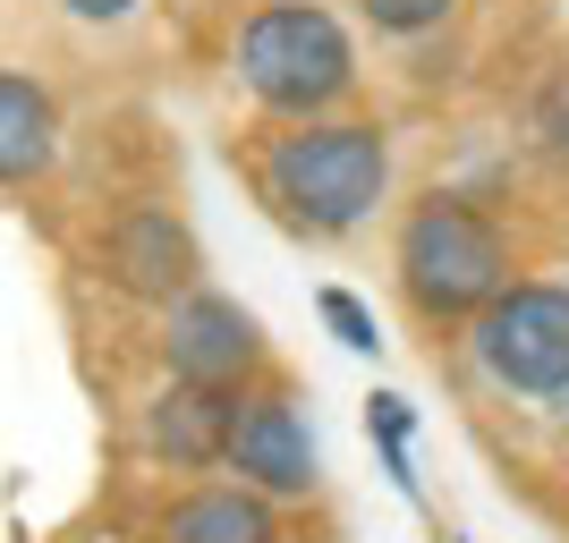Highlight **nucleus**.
I'll return each mask as SVG.
<instances>
[{
    "mask_svg": "<svg viewBox=\"0 0 569 543\" xmlns=\"http://www.w3.org/2000/svg\"><path fill=\"white\" fill-rule=\"evenodd\" d=\"M272 221L298 238H357L391 195V137L375 119H289L256 153Z\"/></svg>",
    "mask_w": 569,
    "mask_h": 543,
    "instance_id": "nucleus-1",
    "label": "nucleus"
},
{
    "mask_svg": "<svg viewBox=\"0 0 569 543\" xmlns=\"http://www.w3.org/2000/svg\"><path fill=\"white\" fill-rule=\"evenodd\" d=\"M238 94L263 102L272 119H323L332 102L357 94V43L323 0H263L238 26Z\"/></svg>",
    "mask_w": 569,
    "mask_h": 543,
    "instance_id": "nucleus-2",
    "label": "nucleus"
},
{
    "mask_svg": "<svg viewBox=\"0 0 569 543\" xmlns=\"http://www.w3.org/2000/svg\"><path fill=\"white\" fill-rule=\"evenodd\" d=\"M391 272H400V298L426 323H468L476 306H493L510 289V238L493 230V213H476L468 195H426L400 221Z\"/></svg>",
    "mask_w": 569,
    "mask_h": 543,
    "instance_id": "nucleus-3",
    "label": "nucleus"
},
{
    "mask_svg": "<svg viewBox=\"0 0 569 543\" xmlns=\"http://www.w3.org/2000/svg\"><path fill=\"white\" fill-rule=\"evenodd\" d=\"M468 365L501 400H552L569 382V289L510 281L493 306L468 314Z\"/></svg>",
    "mask_w": 569,
    "mask_h": 543,
    "instance_id": "nucleus-4",
    "label": "nucleus"
},
{
    "mask_svg": "<svg viewBox=\"0 0 569 543\" xmlns=\"http://www.w3.org/2000/svg\"><path fill=\"white\" fill-rule=\"evenodd\" d=\"M221 467L263 493L272 510L281 501H307L323 484V450H315V425H307V400L289 382H247L230 408V442H221Z\"/></svg>",
    "mask_w": 569,
    "mask_h": 543,
    "instance_id": "nucleus-5",
    "label": "nucleus"
},
{
    "mask_svg": "<svg viewBox=\"0 0 569 543\" xmlns=\"http://www.w3.org/2000/svg\"><path fill=\"white\" fill-rule=\"evenodd\" d=\"M162 365L170 382H204V391H247L272 365V340L238 298L221 289H188L179 306H162Z\"/></svg>",
    "mask_w": 569,
    "mask_h": 543,
    "instance_id": "nucleus-6",
    "label": "nucleus"
},
{
    "mask_svg": "<svg viewBox=\"0 0 569 543\" xmlns=\"http://www.w3.org/2000/svg\"><path fill=\"white\" fill-rule=\"evenodd\" d=\"M102 281L119 298H144V306H179L188 289H204V247L179 213L162 204H128V213L102 230Z\"/></svg>",
    "mask_w": 569,
    "mask_h": 543,
    "instance_id": "nucleus-7",
    "label": "nucleus"
},
{
    "mask_svg": "<svg viewBox=\"0 0 569 543\" xmlns=\"http://www.w3.org/2000/svg\"><path fill=\"white\" fill-rule=\"evenodd\" d=\"M230 408L238 391H204V382H162L153 400L137 408V450L170 475H204L221 467V442H230Z\"/></svg>",
    "mask_w": 569,
    "mask_h": 543,
    "instance_id": "nucleus-8",
    "label": "nucleus"
},
{
    "mask_svg": "<svg viewBox=\"0 0 569 543\" xmlns=\"http://www.w3.org/2000/svg\"><path fill=\"white\" fill-rule=\"evenodd\" d=\"M60 162V102L34 77L0 69V188H34Z\"/></svg>",
    "mask_w": 569,
    "mask_h": 543,
    "instance_id": "nucleus-9",
    "label": "nucleus"
},
{
    "mask_svg": "<svg viewBox=\"0 0 569 543\" xmlns=\"http://www.w3.org/2000/svg\"><path fill=\"white\" fill-rule=\"evenodd\" d=\"M162 543H281V510L247 484H204L162 510Z\"/></svg>",
    "mask_w": 569,
    "mask_h": 543,
    "instance_id": "nucleus-10",
    "label": "nucleus"
},
{
    "mask_svg": "<svg viewBox=\"0 0 569 543\" xmlns=\"http://www.w3.org/2000/svg\"><path fill=\"white\" fill-rule=\"evenodd\" d=\"M366 425H375V442H382V475H391V484H400L408 501H426V484H417V459H408L417 408H408L400 391H375V400H366Z\"/></svg>",
    "mask_w": 569,
    "mask_h": 543,
    "instance_id": "nucleus-11",
    "label": "nucleus"
},
{
    "mask_svg": "<svg viewBox=\"0 0 569 543\" xmlns=\"http://www.w3.org/2000/svg\"><path fill=\"white\" fill-rule=\"evenodd\" d=\"M357 18L391 34V43H417V34H442L459 18V0H357Z\"/></svg>",
    "mask_w": 569,
    "mask_h": 543,
    "instance_id": "nucleus-12",
    "label": "nucleus"
},
{
    "mask_svg": "<svg viewBox=\"0 0 569 543\" xmlns=\"http://www.w3.org/2000/svg\"><path fill=\"white\" fill-rule=\"evenodd\" d=\"M323 323H332V340H340V349H357V356H375V349H382V331H375V314L357 306L349 289H323Z\"/></svg>",
    "mask_w": 569,
    "mask_h": 543,
    "instance_id": "nucleus-13",
    "label": "nucleus"
},
{
    "mask_svg": "<svg viewBox=\"0 0 569 543\" xmlns=\"http://www.w3.org/2000/svg\"><path fill=\"white\" fill-rule=\"evenodd\" d=\"M60 9H69L77 26H128L144 9V0H60Z\"/></svg>",
    "mask_w": 569,
    "mask_h": 543,
    "instance_id": "nucleus-14",
    "label": "nucleus"
},
{
    "mask_svg": "<svg viewBox=\"0 0 569 543\" xmlns=\"http://www.w3.org/2000/svg\"><path fill=\"white\" fill-rule=\"evenodd\" d=\"M552 433H561V442H569V382H561V391H552Z\"/></svg>",
    "mask_w": 569,
    "mask_h": 543,
    "instance_id": "nucleus-15",
    "label": "nucleus"
},
{
    "mask_svg": "<svg viewBox=\"0 0 569 543\" xmlns=\"http://www.w3.org/2000/svg\"><path fill=\"white\" fill-rule=\"evenodd\" d=\"M451 543H459V535H451Z\"/></svg>",
    "mask_w": 569,
    "mask_h": 543,
    "instance_id": "nucleus-16",
    "label": "nucleus"
}]
</instances>
